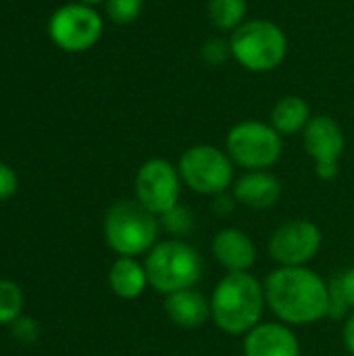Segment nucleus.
<instances>
[{
	"label": "nucleus",
	"instance_id": "obj_25",
	"mask_svg": "<svg viewBox=\"0 0 354 356\" xmlns=\"http://www.w3.org/2000/svg\"><path fill=\"white\" fill-rule=\"evenodd\" d=\"M17 188H19V177L15 169L0 161V200H8L10 196H15Z\"/></svg>",
	"mask_w": 354,
	"mask_h": 356
},
{
	"label": "nucleus",
	"instance_id": "obj_14",
	"mask_svg": "<svg viewBox=\"0 0 354 356\" xmlns=\"http://www.w3.org/2000/svg\"><path fill=\"white\" fill-rule=\"evenodd\" d=\"M232 194L236 196L238 204L246 209L267 211L280 202L282 181L269 171H246L234 181Z\"/></svg>",
	"mask_w": 354,
	"mask_h": 356
},
{
	"label": "nucleus",
	"instance_id": "obj_26",
	"mask_svg": "<svg viewBox=\"0 0 354 356\" xmlns=\"http://www.w3.org/2000/svg\"><path fill=\"white\" fill-rule=\"evenodd\" d=\"M236 202H238V200H236L234 194H227V192L217 194V196H213V211H215V215H219V217H227V215L234 213Z\"/></svg>",
	"mask_w": 354,
	"mask_h": 356
},
{
	"label": "nucleus",
	"instance_id": "obj_13",
	"mask_svg": "<svg viewBox=\"0 0 354 356\" xmlns=\"http://www.w3.org/2000/svg\"><path fill=\"white\" fill-rule=\"evenodd\" d=\"M244 356H300V342L286 323H259L244 336Z\"/></svg>",
	"mask_w": 354,
	"mask_h": 356
},
{
	"label": "nucleus",
	"instance_id": "obj_1",
	"mask_svg": "<svg viewBox=\"0 0 354 356\" xmlns=\"http://www.w3.org/2000/svg\"><path fill=\"white\" fill-rule=\"evenodd\" d=\"M267 307L286 325H311L328 317V282L309 267H277L263 282Z\"/></svg>",
	"mask_w": 354,
	"mask_h": 356
},
{
	"label": "nucleus",
	"instance_id": "obj_28",
	"mask_svg": "<svg viewBox=\"0 0 354 356\" xmlns=\"http://www.w3.org/2000/svg\"><path fill=\"white\" fill-rule=\"evenodd\" d=\"M342 340H344V346L346 350L354 356V313L346 317L344 321V327H342Z\"/></svg>",
	"mask_w": 354,
	"mask_h": 356
},
{
	"label": "nucleus",
	"instance_id": "obj_16",
	"mask_svg": "<svg viewBox=\"0 0 354 356\" xmlns=\"http://www.w3.org/2000/svg\"><path fill=\"white\" fill-rule=\"evenodd\" d=\"M108 286L115 296L123 300H136L150 286L146 267L134 257H119L108 269Z\"/></svg>",
	"mask_w": 354,
	"mask_h": 356
},
{
	"label": "nucleus",
	"instance_id": "obj_24",
	"mask_svg": "<svg viewBox=\"0 0 354 356\" xmlns=\"http://www.w3.org/2000/svg\"><path fill=\"white\" fill-rule=\"evenodd\" d=\"M10 327H13V336L19 342H23V344H31V342L38 340L40 327H38V323L31 317H19Z\"/></svg>",
	"mask_w": 354,
	"mask_h": 356
},
{
	"label": "nucleus",
	"instance_id": "obj_27",
	"mask_svg": "<svg viewBox=\"0 0 354 356\" xmlns=\"http://www.w3.org/2000/svg\"><path fill=\"white\" fill-rule=\"evenodd\" d=\"M336 277H338V282H340V286H342V292H344V296H346L351 309H354V267L342 271V273L336 275Z\"/></svg>",
	"mask_w": 354,
	"mask_h": 356
},
{
	"label": "nucleus",
	"instance_id": "obj_9",
	"mask_svg": "<svg viewBox=\"0 0 354 356\" xmlns=\"http://www.w3.org/2000/svg\"><path fill=\"white\" fill-rule=\"evenodd\" d=\"M182 184L184 181L177 165L169 163L167 159L152 156L144 161L136 173V200L150 213L161 217L163 213L179 204Z\"/></svg>",
	"mask_w": 354,
	"mask_h": 356
},
{
	"label": "nucleus",
	"instance_id": "obj_19",
	"mask_svg": "<svg viewBox=\"0 0 354 356\" xmlns=\"http://www.w3.org/2000/svg\"><path fill=\"white\" fill-rule=\"evenodd\" d=\"M23 290L10 280H0V325H13L23 313Z\"/></svg>",
	"mask_w": 354,
	"mask_h": 356
},
{
	"label": "nucleus",
	"instance_id": "obj_15",
	"mask_svg": "<svg viewBox=\"0 0 354 356\" xmlns=\"http://www.w3.org/2000/svg\"><path fill=\"white\" fill-rule=\"evenodd\" d=\"M167 317L182 330H198L211 319V298L188 288L165 296Z\"/></svg>",
	"mask_w": 354,
	"mask_h": 356
},
{
	"label": "nucleus",
	"instance_id": "obj_7",
	"mask_svg": "<svg viewBox=\"0 0 354 356\" xmlns=\"http://www.w3.org/2000/svg\"><path fill=\"white\" fill-rule=\"evenodd\" d=\"M234 161L213 144L190 146L177 163L182 181L196 194L217 196L234 186Z\"/></svg>",
	"mask_w": 354,
	"mask_h": 356
},
{
	"label": "nucleus",
	"instance_id": "obj_21",
	"mask_svg": "<svg viewBox=\"0 0 354 356\" xmlns=\"http://www.w3.org/2000/svg\"><path fill=\"white\" fill-rule=\"evenodd\" d=\"M144 2L146 0H106L104 8H106V15L113 23L129 25L142 15Z\"/></svg>",
	"mask_w": 354,
	"mask_h": 356
},
{
	"label": "nucleus",
	"instance_id": "obj_8",
	"mask_svg": "<svg viewBox=\"0 0 354 356\" xmlns=\"http://www.w3.org/2000/svg\"><path fill=\"white\" fill-rule=\"evenodd\" d=\"M104 31V21L94 6L69 2L56 8L48 21L50 40L65 52H86L94 48Z\"/></svg>",
	"mask_w": 354,
	"mask_h": 356
},
{
	"label": "nucleus",
	"instance_id": "obj_6",
	"mask_svg": "<svg viewBox=\"0 0 354 356\" xmlns=\"http://www.w3.org/2000/svg\"><path fill=\"white\" fill-rule=\"evenodd\" d=\"M284 136L265 121H240L236 123L225 138V152L234 161V165L246 171H269L282 152H284Z\"/></svg>",
	"mask_w": 354,
	"mask_h": 356
},
{
	"label": "nucleus",
	"instance_id": "obj_23",
	"mask_svg": "<svg viewBox=\"0 0 354 356\" xmlns=\"http://www.w3.org/2000/svg\"><path fill=\"white\" fill-rule=\"evenodd\" d=\"M230 56H232V48H230V42H225V40L213 38L202 46V58L213 67L223 65Z\"/></svg>",
	"mask_w": 354,
	"mask_h": 356
},
{
	"label": "nucleus",
	"instance_id": "obj_3",
	"mask_svg": "<svg viewBox=\"0 0 354 356\" xmlns=\"http://www.w3.org/2000/svg\"><path fill=\"white\" fill-rule=\"evenodd\" d=\"M161 221L154 213L134 200L115 202L104 217V240L119 257L148 254L159 242Z\"/></svg>",
	"mask_w": 354,
	"mask_h": 356
},
{
	"label": "nucleus",
	"instance_id": "obj_10",
	"mask_svg": "<svg viewBox=\"0 0 354 356\" xmlns=\"http://www.w3.org/2000/svg\"><path fill=\"white\" fill-rule=\"evenodd\" d=\"M323 234L309 219L284 221L269 238V254L280 267H307L321 250Z\"/></svg>",
	"mask_w": 354,
	"mask_h": 356
},
{
	"label": "nucleus",
	"instance_id": "obj_22",
	"mask_svg": "<svg viewBox=\"0 0 354 356\" xmlns=\"http://www.w3.org/2000/svg\"><path fill=\"white\" fill-rule=\"evenodd\" d=\"M328 290H330V319H344L351 311V305L342 292V286L338 282V277H334L332 282H328Z\"/></svg>",
	"mask_w": 354,
	"mask_h": 356
},
{
	"label": "nucleus",
	"instance_id": "obj_2",
	"mask_svg": "<svg viewBox=\"0 0 354 356\" xmlns=\"http://www.w3.org/2000/svg\"><path fill=\"white\" fill-rule=\"evenodd\" d=\"M265 286L248 271L227 273L211 294V319L227 336H246L265 313Z\"/></svg>",
	"mask_w": 354,
	"mask_h": 356
},
{
	"label": "nucleus",
	"instance_id": "obj_29",
	"mask_svg": "<svg viewBox=\"0 0 354 356\" xmlns=\"http://www.w3.org/2000/svg\"><path fill=\"white\" fill-rule=\"evenodd\" d=\"M77 2L88 4V6H96V4H102V2H106V0H77Z\"/></svg>",
	"mask_w": 354,
	"mask_h": 356
},
{
	"label": "nucleus",
	"instance_id": "obj_5",
	"mask_svg": "<svg viewBox=\"0 0 354 356\" xmlns=\"http://www.w3.org/2000/svg\"><path fill=\"white\" fill-rule=\"evenodd\" d=\"M232 56L252 73H269L288 56L286 31L269 19H250L230 38Z\"/></svg>",
	"mask_w": 354,
	"mask_h": 356
},
{
	"label": "nucleus",
	"instance_id": "obj_4",
	"mask_svg": "<svg viewBox=\"0 0 354 356\" xmlns=\"http://www.w3.org/2000/svg\"><path fill=\"white\" fill-rule=\"evenodd\" d=\"M148 284L163 296L194 288L202 277V257L184 240H163L152 246L144 261Z\"/></svg>",
	"mask_w": 354,
	"mask_h": 356
},
{
	"label": "nucleus",
	"instance_id": "obj_12",
	"mask_svg": "<svg viewBox=\"0 0 354 356\" xmlns=\"http://www.w3.org/2000/svg\"><path fill=\"white\" fill-rule=\"evenodd\" d=\"M211 252L227 273L250 271L257 263V246L252 238L236 227H225L217 232L211 242Z\"/></svg>",
	"mask_w": 354,
	"mask_h": 356
},
{
	"label": "nucleus",
	"instance_id": "obj_20",
	"mask_svg": "<svg viewBox=\"0 0 354 356\" xmlns=\"http://www.w3.org/2000/svg\"><path fill=\"white\" fill-rule=\"evenodd\" d=\"M161 225L175 238H184V236H190L196 227V217L194 213L186 207V204H175L171 211L163 213L159 217Z\"/></svg>",
	"mask_w": 354,
	"mask_h": 356
},
{
	"label": "nucleus",
	"instance_id": "obj_11",
	"mask_svg": "<svg viewBox=\"0 0 354 356\" xmlns=\"http://www.w3.org/2000/svg\"><path fill=\"white\" fill-rule=\"evenodd\" d=\"M307 154L315 163V173L323 181H332L340 173V156L346 148V138L340 123L330 115H317L303 131Z\"/></svg>",
	"mask_w": 354,
	"mask_h": 356
},
{
	"label": "nucleus",
	"instance_id": "obj_18",
	"mask_svg": "<svg viewBox=\"0 0 354 356\" xmlns=\"http://www.w3.org/2000/svg\"><path fill=\"white\" fill-rule=\"evenodd\" d=\"M207 13L215 29L234 33L248 21V0H209Z\"/></svg>",
	"mask_w": 354,
	"mask_h": 356
},
{
	"label": "nucleus",
	"instance_id": "obj_17",
	"mask_svg": "<svg viewBox=\"0 0 354 356\" xmlns=\"http://www.w3.org/2000/svg\"><path fill=\"white\" fill-rule=\"evenodd\" d=\"M311 119V108L300 96H284L275 102L271 111V125L282 136H296L305 131Z\"/></svg>",
	"mask_w": 354,
	"mask_h": 356
}]
</instances>
